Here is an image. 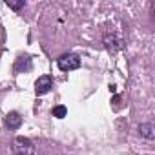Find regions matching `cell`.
<instances>
[{
  "label": "cell",
  "instance_id": "cell-1",
  "mask_svg": "<svg viewBox=\"0 0 155 155\" xmlns=\"http://www.w3.org/2000/svg\"><path fill=\"white\" fill-rule=\"evenodd\" d=\"M57 66H58L60 71H73V69L81 68V58H79V55H75V53H64V55L58 57Z\"/></svg>",
  "mask_w": 155,
  "mask_h": 155
},
{
  "label": "cell",
  "instance_id": "cell-5",
  "mask_svg": "<svg viewBox=\"0 0 155 155\" xmlns=\"http://www.w3.org/2000/svg\"><path fill=\"white\" fill-rule=\"evenodd\" d=\"M139 131H140V135H142L144 139H150V140H151V139L155 137V133H153L155 128H153L151 122H142V124L139 126Z\"/></svg>",
  "mask_w": 155,
  "mask_h": 155
},
{
  "label": "cell",
  "instance_id": "cell-3",
  "mask_svg": "<svg viewBox=\"0 0 155 155\" xmlns=\"http://www.w3.org/2000/svg\"><path fill=\"white\" fill-rule=\"evenodd\" d=\"M51 88H53V79H51L49 75L38 77V81L35 82V91H37V95H46V93L51 91Z\"/></svg>",
  "mask_w": 155,
  "mask_h": 155
},
{
  "label": "cell",
  "instance_id": "cell-2",
  "mask_svg": "<svg viewBox=\"0 0 155 155\" xmlns=\"http://www.w3.org/2000/svg\"><path fill=\"white\" fill-rule=\"evenodd\" d=\"M11 148L15 155H35V144L28 137H17Z\"/></svg>",
  "mask_w": 155,
  "mask_h": 155
},
{
  "label": "cell",
  "instance_id": "cell-7",
  "mask_svg": "<svg viewBox=\"0 0 155 155\" xmlns=\"http://www.w3.org/2000/svg\"><path fill=\"white\" fill-rule=\"evenodd\" d=\"M8 8H11V9H15V11H18L20 8H24L26 6V2H24V0H20V2H11V0H8Z\"/></svg>",
  "mask_w": 155,
  "mask_h": 155
},
{
  "label": "cell",
  "instance_id": "cell-4",
  "mask_svg": "<svg viewBox=\"0 0 155 155\" xmlns=\"http://www.w3.org/2000/svg\"><path fill=\"white\" fill-rule=\"evenodd\" d=\"M20 124H22V117H20L17 111H9V113L6 115V126H8L9 130H18Z\"/></svg>",
  "mask_w": 155,
  "mask_h": 155
},
{
  "label": "cell",
  "instance_id": "cell-6",
  "mask_svg": "<svg viewBox=\"0 0 155 155\" xmlns=\"http://www.w3.org/2000/svg\"><path fill=\"white\" fill-rule=\"evenodd\" d=\"M66 113H68L66 106H55V108H53V117H57V119H64Z\"/></svg>",
  "mask_w": 155,
  "mask_h": 155
}]
</instances>
